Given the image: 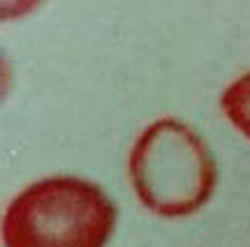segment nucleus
<instances>
[{
  "instance_id": "f257e3e1",
  "label": "nucleus",
  "mask_w": 250,
  "mask_h": 247,
  "mask_svg": "<svg viewBox=\"0 0 250 247\" xmlns=\"http://www.w3.org/2000/svg\"><path fill=\"white\" fill-rule=\"evenodd\" d=\"M116 206L95 183L74 176L37 180L9 201L5 247H104Z\"/></svg>"
},
{
  "instance_id": "f03ea898",
  "label": "nucleus",
  "mask_w": 250,
  "mask_h": 247,
  "mask_svg": "<svg viewBox=\"0 0 250 247\" xmlns=\"http://www.w3.org/2000/svg\"><path fill=\"white\" fill-rule=\"evenodd\" d=\"M127 169L137 199L160 217L197 212L218 180L208 146L176 118H160L137 136Z\"/></svg>"
},
{
  "instance_id": "7ed1b4c3",
  "label": "nucleus",
  "mask_w": 250,
  "mask_h": 247,
  "mask_svg": "<svg viewBox=\"0 0 250 247\" xmlns=\"http://www.w3.org/2000/svg\"><path fill=\"white\" fill-rule=\"evenodd\" d=\"M220 106L227 120L234 125V130H239L246 139H250V72L241 74L225 88Z\"/></svg>"
},
{
  "instance_id": "20e7f679",
  "label": "nucleus",
  "mask_w": 250,
  "mask_h": 247,
  "mask_svg": "<svg viewBox=\"0 0 250 247\" xmlns=\"http://www.w3.org/2000/svg\"><path fill=\"white\" fill-rule=\"evenodd\" d=\"M42 0H0V17L2 21H14L30 14Z\"/></svg>"
}]
</instances>
